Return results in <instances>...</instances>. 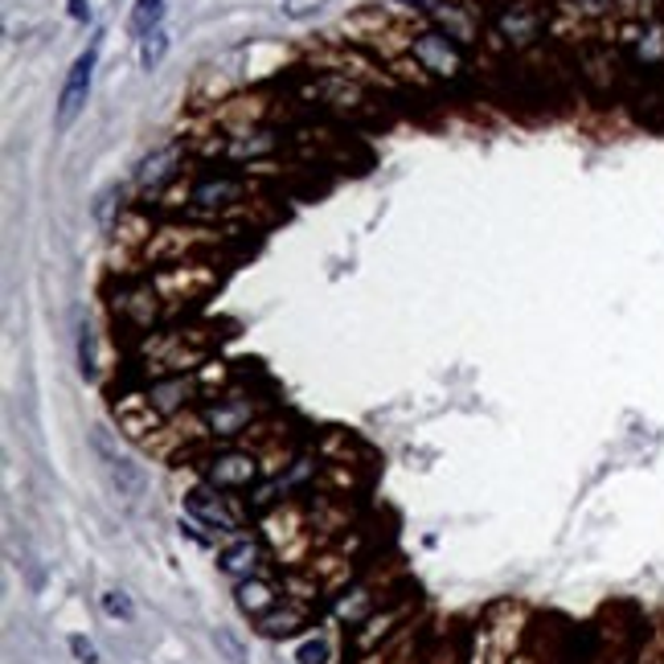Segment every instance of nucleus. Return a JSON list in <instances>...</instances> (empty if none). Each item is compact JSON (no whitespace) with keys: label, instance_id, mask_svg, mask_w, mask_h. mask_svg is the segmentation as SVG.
<instances>
[{"label":"nucleus","instance_id":"0eeeda50","mask_svg":"<svg viewBox=\"0 0 664 664\" xmlns=\"http://www.w3.org/2000/svg\"><path fill=\"white\" fill-rule=\"evenodd\" d=\"M140 394H144V403L152 406V414H156V419H173V414H181V410H189V406H197L205 394H214V390H205L202 369H193V373H168V378H152Z\"/></svg>","mask_w":664,"mask_h":664},{"label":"nucleus","instance_id":"393cba45","mask_svg":"<svg viewBox=\"0 0 664 664\" xmlns=\"http://www.w3.org/2000/svg\"><path fill=\"white\" fill-rule=\"evenodd\" d=\"M71 17L74 21H91V4H87V0H71Z\"/></svg>","mask_w":664,"mask_h":664},{"label":"nucleus","instance_id":"4468645a","mask_svg":"<svg viewBox=\"0 0 664 664\" xmlns=\"http://www.w3.org/2000/svg\"><path fill=\"white\" fill-rule=\"evenodd\" d=\"M288 595L279 590V583H271V578H263V574H255V578H242V583H234V603H239L242 615H251V620H263L267 611H276L279 603H283Z\"/></svg>","mask_w":664,"mask_h":664},{"label":"nucleus","instance_id":"2eb2a0df","mask_svg":"<svg viewBox=\"0 0 664 664\" xmlns=\"http://www.w3.org/2000/svg\"><path fill=\"white\" fill-rule=\"evenodd\" d=\"M308 627V608H299L295 599H283L276 611H267L263 620H258V631L263 636H271V640H292Z\"/></svg>","mask_w":664,"mask_h":664},{"label":"nucleus","instance_id":"ddd939ff","mask_svg":"<svg viewBox=\"0 0 664 664\" xmlns=\"http://www.w3.org/2000/svg\"><path fill=\"white\" fill-rule=\"evenodd\" d=\"M181 177V144H168L161 152H152L140 173H136V189L144 193V197H161L168 184Z\"/></svg>","mask_w":664,"mask_h":664},{"label":"nucleus","instance_id":"1a4fd4ad","mask_svg":"<svg viewBox=\"0 0 664 664\" xmlns=\"http://www.w3.org/2000/svg\"><path fill=\"white\" fill-rule=\"evenodd\" d=\"M91 447H94V456H99V463H103V472H107L111 488H115L119 497H124V500L144 497V488H148L144 468L131 460V456H124L103 426H94V431H91Z\"/></svg>","mask_w":664,"mask_h":664},{"label":"nucleus","instance_id":"4be33fe9","mask_svg":"<svg viewBox=\"0 0 664 664\" xmlns=\"http://www.w3.org/2000/svg\"><path fill=\"white\" fill-rule=\"evenodd\" d=\"M295 661H299V664H329L332 661V644L324 640V636H316V640H308V644H299Z\"/></svg>","mask_w":664,"mask_h":664},{"label":"nucleus","instance_id":"5701e85b","mask_svg":"<svg viewBox=\"0 0 664 664\" xmlns=\"http://www.w3.org/2000/svg\"><path fill=\"white\" fill-rule=\"evenodd\" d=\"M324 9V0H283V13L292 21H308Z\"/></svg>","mask_w":664,"mask_h":664},{"label":"nucleus","instance_id":"a211bd4d","mask_svg":"<svg viewBox=\"0 0 664 664\" xmlns=\"http://www.w3.org/2000/svg\"><path fill=\"white\" fill-rule=\"evenodd\" d=\"M165 58H168V34H165V29L140 37V66H144L148 74L161 71V62H165Z\"/></svg>","mask_w":664,"mask_h":664},{"label":"nucleus","instance_id":"9d476101","mask_svg":"<svg viewBox=\"0 0 664 664\" xmlns=\"http://www.w3.org/2000/svg\"><path fill=\"white\" fill-rule=\"evenodd\" d=\"M246 197V181L234 177V173H202V177H193L189 184V193H184V205L189 209H197V214H221V209H230V205H239Z\"/></svg>","mask_w":664,"mask_h":664},{"label":"nucleus","instance_id":"f3484780","mask_svg":"<svg viewBox=\"0 0 664 664\" xmlns=\"http://www.w3.org/2000/svg\"><path fill=\"white\" fill-rule=\"evenodd\" d=\"M165 29V0H136L131 9V34L136 37H148Z\"/></svg>","mask_w":664,"mask_h":664},{"label":"nucleus","instance_id":"f03ea898","mask_svg":"<svg viewBox=\"0 0 664 664\" xmlns=\"http://www.w3.org/2000/svg\"><path fill=\"white\" fill-rule=\"evenodd\" d=\"M168 312H173V304L156 292L152 279H124L119 288H111V316H115V324L124 332H131V336H152V332H161Z\"/></svg>","mask_w":664,"mask_h":664},{"label":"nucleus","instance_id":"412c9836","mask_svg":"<svg viewBox=\"0 0 664 664\" xmlns=\"http://www.w3.org/2000/svg\"><path fill=\"white\" fill-rule=\"evenodd\" d=\"M566 4V13H574V17L583 21H599L608 17V13H615V0H562Z\"/></svg>","mask_w":664,"mask_h":664},{"label":"nucleus","instance_id":"6e6552de","mask_svg":"<svg viewBox=\"0 0 664 664\" xmlns=\"http://www.w3.org/2000/svg\"><path fill=\"white\" fill-rule=\"evenodd\" d=\"M99 50H103V34L91 37V46L82 50V54L74 58L71 74H66V82H62V94H58V115L54 124L62 131L71 128L74 119L82 115L87 107V99H91V87H94V66H99Z\"/></svg>","mask_w":664,"mask_h":664},{"label":"nucleus","instance_id":"f8f14e48","mask_svg":"<svg viewBox=\"0 0 664 664\" xmlns=\"http://www.w3.org/2000/svg\"><path fill=\"white\" fill-rule=\"evenodd\" d=\"M263 566H267V550L255 537H234V541H226L218 550V571L226 578H234V583L263 574Z\"/></svg>","mask_w":664,"mask_h":664},{"label":"nucleus","instance_id":"dca6fc26","mask_svg":"<svg viewBox=\"0 0 664 664\" xmlns=\"http://www.w3.org/2000/svg\"><path fill=\"white\" fill-rule=\"evenodd\" d=\"M276 148L271 131H242V136H230V144L221 148L230 161H255V156H267Z\"/></svg>","mask_w":664,"mask_h":664},{"label":"nucleus","instance_id":"7ed1b4c3","mask_svg":"<svg viewBox=\"0 0 664 664\" xmlns=\"http://www.w3.org/2000/svg\"><path fill=\"white\" fill-rule=\"evenodd\" d=\"M181 509H184V529L197 537V541H218V537L234 541V537H242V516L209 484L189 488L181 497Z\"/></svg>","mask_w":664,"mask_h":664},{"label":"nucleus","instance_id":"f257e3e1","mask_svg":"<svg viewBox=\"0 0 664 664\" xmlns=\"http://www.w3.org/2000/svg\"><path fill=\"white\" fill-rule=\"evenodd\" d=\"M267 410L263 398H255L251 390L242 386H226V390H214V394H205L197 410H193V423H197V435L205 439H239L246 435L251 426L258 423V414Z\"/></svg>","mask_w":664,"mask_h":664},{"label":"nucleus","instance_id":"aec40b11","mask_svg":"<svg viewBox=\"0 0 664 664\" xmlns=\"http://www.w3.org/2000/svg\"><path fill=\"white\" fill-rule=\"evenodd\" d=\"M99 603H103V611H107L111 620H124V624H131V620H136V603H131L124 590H103V595H99Z\"/></svg>","mask_w":664,"mask_h":664},{"label":"nucleus","instance_id":"39448f33","mask_svg":"<svg viewBox=\"0 0 664 664\" xmlns=\"http://www.w3.org/2000/svg\"><path fill=\"white\" fill-rule=\"evenodd\" d=\"M488 34L497 37L505 50L525 54L546 37V9L537 0H509L488 17Z\"/></svg>","mask_w":664,"mask_h":664},{"label":"nucleus","instance_id":"423d86ee","mask_svg":"<svg viewBox=\"0 0 664 664\" xmlns=\"http://www.w3.org/2000/svg\"><path fill=\"white\" fill-rule=\"evenodd\" d=\"M410 58L414 66L439 82H460L468 74V54H463V41H456L443 29H426V34L410 37Z\"/></svg>","mask_w":664,"mask_h":664},{"label":"nucleus","instance_id":"6ab92c4d","mask_svg":"<svg viewBox=\"0 0 664 664\" xmlns=\"http://www.w3.org/2000/svg\"><path fill=\"white\" fill-rule=\"evenodd\" d=\"M214 648H218V652L230 664H246V661H251V652H246V644H242V636L234 631V627H218V631H214Z\"/></svg>","mask_w":664,"mask_h":664},{"label":"nucleus","instance_id":"9b49d317","mask_svg":"<svg viewBox=\"0 0 664 664\" xmlns=\"http://www.w3.org/2000/svg\"><path fill=\"white\" fill-rule=\"evenodd\" d=\"M378 590H386V583H378V578H361V583H353L345 595H336V603H332V615L341 620L345 627H357L366 624L373 611L386 603V595L378 599Z\"/></svg>","mask_w":664,"mask_h":664},{"label":"nucleus","instance_id":"b1692460","mask_svg":"<svg viewBox=\"0 0 664 664\" xmlns=\"http://www.w3.org/2000/svg\"><path fill=\"white\" fill-rule=\"evenodd\" d=\"M71 652L78 664H99V648H94L87 636H71Z\"/></svg>","mask_w":664,"mask_h":664},{"label":"nucleus","instance_id":"20e7f679","mask_svg":"<svg viewBox=\"0 0 664 664\" xmlns=\"http://www.w3.org/2000/svg\"><path fill=\"white\" fill-rule=\"evenodd\" d=\"M197 476L218 493H246L263 480V456L251 447H209L197 460Z\"/></svg>","mask_w":664,"mask_h":664}]
</instances>
